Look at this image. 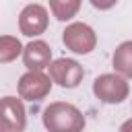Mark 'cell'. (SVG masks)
<instances>
[{
	"mask_svg": "<svg viewBox=\"0 0 132 132\" xmlns=\"http://www.w3.org/2000/svg\"><path fill=\"white\" fill-rule=\"evenodd\" d=\"M52 89L50 76H45L41 70H27L19 78V97L27 101H39L47 97Z\"/></svg>",
	"mask_w": 132,
	"mask_h": 132,
	"instance_id": "obj_5",
	"label": "cell"
},
{
	"mask_svg": "<svg viewBox=\"0 0 132 132\" xmlns=\"http://www.w3.org/2000/svg\"><path fill=\"white\" fill-rule=\"evenodd\" d=\"M97 10H109V8H113L116 6V2L118 0H89Z\"/></svg>",
	"mask_w": 132,
	"mask_h": 132,
	"instance_id": "obj_12",
	"label": "cell"
},
{
	"mask_svg": "<svg viewBox=\"0 0 132 132\" xmlns=\"http://www.w3.org/2000/svg\"><path fill=\"white\" fill-rule=\"evenodd\" d=\"M43 126L50 132H82L85 116L72 103L56 101L43 109Z\"/></svg>",
	"mask_w": 132,
	"mask_h": 132,
	"instance_id": "obj_1",
	"label": "cell"
},
{
	"mask_svg": "<svg viewBox=\"0 0 132 132\" xmlns=\"http://www.w3.org/2000/svg\"><path fill=\"white\" fill-rule=\"evenodd\" d=\"M23 62L29 70H43L52 64V47L45 41L35 39L23 47Z\"/></svg>",
	"mask_w": 132,
	"mask_h": 132,
	"instance_id": "obj_8",
	"label": "cell"
},
{
	"mask_svg": "<svg viewBox=\"0 0 132 132\" xmlns=\"http://www.w3.org/2000/svg\"><path fill=\"white\" fill-rule=\"evenodd\" d=\"M113 68L124 78H132V41H124L113 52Z\"/></svg>",
	"mask_w": 132,
	"mask_h": 132,
	"instance_id": "obj_9",
	"label": "cell"
},
{
	"mask_svg": "<svg viewBox=\"0 0 132 132\" xmlns=\"http://www.w3.org/2000/svg\"><path fill=\"white\" fill-rule=\"evenodd\" d=\"M120 132H132V118H130V120H126V122L120 126Z\"/></svg>",
	"mask_w": 132,
	"mask_h": 132,
	"instance_id": "obj_13",
	"label": "cell"
},
{
	"mask_svg": "<svg viewBox=\"0 0 132 132\" xmlns=\"http://www.w3.org/2000/svg\"><path fill=\"white\" fill-rule=\"evenodd\" d=\"M93 93L99 101L116 105V103H122L128 97L130 87H128V82L122 74H101L93 82Z\"/></svg>",
	"mask_w": 132,
	"mask_h": 132,
	"instance_id": "obj_2",
	"label": "cell"
},
{
	"mask_svg": "<svg viewBox=\"0 0 132 132\" xmlns=\"http://www.w3.org/2000/svg\"><path fill=\"white\" fill-rule=\"evenodd\" d=\"M19 29L27 37H37L47 29V10L41 4H27L19 14Z\"/></svg>",
	"mask_w": 132,
	"mask_h": 132,
	"instance_id": "obj_7",
	"label": "cell"
},
{
	"mask_svg": "<svg viewBox=\"0 0 132 132\" xmlns=\"http://www.w3.org/2000/svg\"><path fill=\"white\" fill-rule=\"evenodd\" d=\"M23 54V45L12 35H0V64H8Z\"/></svg>",
	"mask_w": 132,
	"mask_h": 132,
	"instance_id": "obj_10",
	"label": "cell"
},
{
	"mask_svg": "<svg viewBox=\"0 0 132 132\" xmlns=\"http://www.w3.org/2000/svg\"><path fill=\"white\" fill-rule=\"evenodd\" d=\"M0 126L10 132H23L27 126V111L19 97L0 99Z\"/></svg>",
	"mask_w": 132,
	"mask_h": 132,
	"instance_id": "obj_6",
	"label": "cell"
},
{
	"mask_svg": "<svg viewBox=\"0 0 132 132\" xmlns=\"http://www.w3.org/2000/svg\"><path fill=\"white\" fill-rule=\"evenodd\" d=\"M64 45L74 54H91L97 45V35L87 23H70L62 33Z\"/></svg>",
	"mask_w": 132,
	"mask_h": 132,
	"instance_id": "obj_3",
	"label": "cell"
},
{
	"mask_svg": "<svg viewBox=\"0 0 132 132\" xmlns=\"http://www.w3.org/2000/svg\"><path fill=\"white\" fill-rule=\"evenodd\" d=\"M47 68H50V78H52L56 85L64 87V89H74V87H78L80 80H82V76H85L82 66H80L76 60H70V58H58V60H54Z\"/></svg>",
	"mask_w": 132,
	"mask_h": 132,
	"instance_id": "obj_4",
	"label": "cell"
},
{
	"mask_svg": "<svg viewBox=\"0 0 132 132\" xmlns=\"http://www.w3.org/2000/svg\"><path fill=\"white\" fill-rule=\"evenodd\" d=\"M80 2L82 0H50V8L58 21H70L78 12Z\"/></svg>",
	"mask_w": 132,
	"mask_h": 132,
	"instance_id": "obj_11",
	"label": "cell"
},
{
	"mask_svg": "<svg viewBox=\"0 0 132 132\" xmlns=\"http://www.w3.org/2000/svg\"><path fill=\"white\" fill-rule=\"evenodd\" d=\"M0 132H10V130H6L4 126H0Z\"/></svg>",
	"mask_w": 132,
	"mask_h": 132,
	"instance_id": "obj_14",
	"label": "cell"
}]
</instances>
